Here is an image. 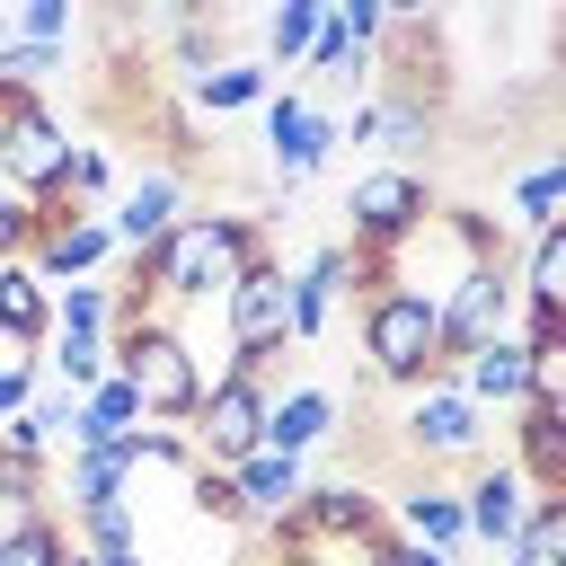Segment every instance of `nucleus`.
Here are the masks:
<instances>
[{"instance_id":"f257e3e1","label":"nucleus","mask_w":566,"mask_h":566,"mask_svg":"<svg viewBox=\"0 0 566 566\" xmlns=\"http://www.w3.org/2000/svg\"><path fill=\"white\" fill-rule=\"evenodd\" d=\"M256 256H274V239L248 212H186L150 256H133L150 310H186V301H221Z\"/></svg>"},{"instance_id":"f03ea898","label":"nucleus","mask_w":566,"mask_h":566,"mask_svg":"<svg viewBox=\"0 0 566 566\" xmlns=\"http://www.w3.org/2000/svg\"><path fill=\"white\" fill-rule=\"evenodd\" d=\"M106 363H115V380L142 398V416H150V424H177V433H186L195 398L212 389L195 336H177L168 318H133V327H115V336H106Z\"/></svg>"},{"instance_id":"7ed1b4c3","label":"nucleus","mask_w":566,"mask_h":566,"mask_svg":"<svg viewBox=\"0 0 566 566\" xmlns=\"http://www.w3.org/2000/svg\"><path fill=\"white\" fill-rule=\"evenodd\" d=\"M354 336H363L371 380H389V389H424V380H442V336H433V310H424V301H407V292H371L363 318H354Z\"/></svg>"},{"instance_id":"20e7f679","label":"nucleus","mask_w":566,"mask_h":566,"mask_svg":"<svg viewBox=\"0 0 566 566\" xmlns=\"http://www.w3.org/2000/svg\"><path fill=\"white\" fill-rule=\"evenodd\" d=\"M62 168H71V133L44 97H0V195L18 203H62Z\"/></svg>"},{"instance_id":"39448f33","label":"nucleus","mask_w":566,"mask_h":566,"mask_svg":"<svg viewBox=\"0 0 566 566\" xmlns=\"http://www.w3.org/2000/svg\"><path fill=\"white\" fill-rule=\"evenodd\" d=\"M221 336H230V363L221 371H256L274 354H292V301H283V256H256L230 292H221Z\"/></svg>"},{"instance_id":"423d86ee","label":"nucleus","mask_w":566,"mask_h":566,"mask_svg":"<svg viewBox=\"0 0 566 566\" xmlns=\"http://www.w3.org/2000/svg\"><path fill=\"white\" fill-rule=\"evenodd\" d=\"M265 380L256 371H221L203 398H195V416H186V442H195V460L203 469H239L248 451H265Z\"/></svg>"},{"instance_id":"0eeeda50","label":"nucleus","mask_w":566,"mask_h":566,"mask_svg":"<svg viewBox=\"0 0 566 566\" xmlns=\"http://www.w3.org/2000/svg\"><path fill=\"white\" fill-rule=\"evenodd\" d=\"M442 212V195L416 177V168H363L354 186H345V230H354V248H371V256H389L407 230H424Z\"/></svg>"},{"instance_id":"6e6552de","label":"nucleus","mask_w":566,"mask_h":566,"mask_svg":"<svg viewBox=\"0 0 566 566\" xmlns=\"http://www.w3.org/2000/svg\"><path fill=\"white\" fill-rule=\"evenodd\" d=\"M513 318H522V301H513V256L504 265H469L442 301H433V336H442V371L460 363V354H478V345H495V336H513Z\"/></svg>"},{"instance_id":"1a4fd4ad","label":"nucleus","mask_w":566,"mask_h":566,"mask_svg":"<svg viewBox=\"0 0 566 566\" xmlns=\"http://www.w3.org/2000/svg\"><path fill=\"white\" fill-rule=\"evenodd\" d=\"M407 451L424 460V469H478L486 460V416L451 389V380H424V389H407Z\"/></svg>"},{"instance_id":"9d476101","label":"nucleus","mask_w":566,"mask_h":566,"mask_svg":"<svg viewBox=\"0 0 566 566\" xmlns=\"http://www.w3.org/2000/svg\"><path fill=\"white\" fill-rule=\"evenodd\" d=\"M327 159H336V115L310 106L301 88H274V97H265V186L292 195V186L318 177Z\"/></svg>"},{"instance_id":"9b49d317","label":"nucleus","mask_w":566,"mask_h":566,"mask_svg":"<svg viewBox=\"0 0 566 566\" xmlns=\"http://www.w3.org/2000/svg\"><path fill=\"white\" fill-rule=\"evenodd\" d=\"M186 212H195V203H186V177H177V168H142V177H133V186H115V203H106L115 256H124V265H133V256H150Z\"/></svg>"},{"instance_id":"f8f14e48","label":"nucleus","mask_w":566,"mask_h":566,"mask_svg":"<svg viewBox=\"0 0 566 566\" xmlns=\"http://www.w3.org/2000/svg\"><path fill=\"white\" fill-rule=\"evenodd\" d=\"M27 265H35L44 292H53V283H88V274H106V265H115V230H106V212L44 221V230L27 239Z\"/></svg>"},{"instance_id":"ddd939ff","label":"nucleus","mask_w":566,"mask_h":566,"mask_svg":"<svg viewBox=\"0 0 566 566\" xmlns=\"http://www.w3.org/2000/svg\"><path fill=\"white\" fill-rule=\"evenodd\" d=\"M522 513H531V486H522L504 460H478V469H469V486H460V522H469V548H513Z\"/></svg>"},{"instance_id":"4468645a","label":"nucleus","mask_w":566,"mask_h":566,"mask_svg":"<svg viewBox=\"0 0 566 566\" xmlns=\"http://www.w3.org/2000/svg\"><path fill=\"white\" fill-rule=\"evenodd\" d=\"M336 424H345V407H336V389H318V380H301V389H274V398H265V451L310 460Z\"/></svg>"},{"instance_id":"2eb2a0df","label":"nucleus","mask_w":566,"mask_h":566,"mask_svg":"<svg viewBox=\"0 0 566 566\" xmlns=\"http://www.w3.org/2000/svg\"><path fill=\"white\" fill-rule=\"evenodd\" d=\"M531 495H557L566 486V407H513V460H504Z\"/></svg>"},{"instance_id":"dca6fc26","label":"nucleus","mask_w":566,"mask_h":566,"mask_svg":"<svg viewBox=\"0 0 566 566\" xmlns=\"http://www.w3.org/2000/svg\"><path fill=\"white\" fill-rule=\"evenodd\" d=\"M230 486H239V504H248V531H274V522L301 504L310 460H292V451H248V460L230 469Z\"/></svg>"},{"instance_id":"f3484780","label":"nucleus","mask_w":566,"mask_h":566,"mask_svg":"<svg viewBox=\"0 0 566 566\" xmlns=\"http://www.w3.org/2000/svg\"><path fill=\"white\" fill-rule=\"evenodd\" d=\"M389 531H398V539H416V548H433V557H460V548H469V522H460V486H442V478L407 486Z\"/></svg>"},{"instance_id":"a211bd4d","label":"nucleus","mask_w":566,"mask_h":566,"mask_svg":"<svg viewBox=\"0 0 566 566\" xmlns=\"http://www.w3.org/2000/svg\"><path fill=\"white\" fill-rule=\"evenodd\" d=\"M265 97H274V71H265L256 53H221L212 71L186 80V106H195V115H248V106H265Z\"/></svg>"},{"instance_id":"6ab92c4d","label":"nucleus","mask_w":566,"mask_h":566,"mask_svg":"<svg viewBox=\"0 0 566 566\" xmlns=\"http://www.w3.org/2000/svg\"><path fill=\"white\" fill-rule=\"evenodd\" d=\"M53 336V292L35 283V265H0V354H35Z\"/></svg>"},{"instance_id":"aec40b11","label":"nucleus","mask_w":566,"mask_h":566,"mask_svg":"<svg viewBox=\"0 0 566 566\" xmlns=\"http://www.w3.org/2000/svg\"><path fill=\"white\" fill-rule=\"evenodd\" d=\"M318 18H327V0H274V9L256 18V62H265V71H301Z\"/></svg>"},{"instance_id":"412c9836","label":"nucleus","mask_w":566,"mask_h":566,"mask_svg":"<svg viewBox=\"0 0 566 566\" xmlns=\"http://www.w3.org/2000/svg\"><path fill=\"white\" fill-rule=\"evenodd\" d=\"M124 478H133L124 451H62V478L53 486H62L71 513H97V504H124Z\"/></svg>"},{"instance_id":"4be33fe9","label":"nucleus","mask_w":566,"mask_h":566,"mask_svg":"<svg viewBox=\"0 0 566 566\" xmlns=\"http://www.w3.org/2000/svg\"><path fill=\"white\" fill-rule=\"evenodd\" d=\"M35 371H53V389H71V398H88L115 363H106V336H44V354H35Z\"/></svg>"},{"instance_id":"5701e85b","label":"nucleus","mask_w":566,"mask_h":566,"mask_svg":"<svg viewBox=\"0 0 566 566\" xmlns=\"http://www.w3.org/2000/svg\"><path fill=\"white\" fill-rule=\"evenodd\" d=\"M557 203H566V150H548V159H531V168L513 177V212H522V239H531V230H548V221H566Z\"/></svg>"},{"instance_id":"b1692460","label":"nucleus","mask_w":566,"mask_h":566,"mask_svg":"<svg viewBox=\"0 0 566 566\" xmlns=\"http://www.w3.org/2000/svg\"><path fill=\"white\" fill-rule=\"evenodd\" d=\"M557 557H566V495H531V513H522L504 566H557Z\"/></svg>"},{"instance_id":"393cba45","label":"nucleus","mask_w":566,"mask_h":566,"mask_svg":"<svg viewBox=\"0 0 566 566\" xmlns=\"http://www.w3.org/2000/svg\"><path fill=\"white\" fill-rule=\"evenodd\" d=\"M71 557V531L53 513H9L0 522V566H62Z\"/></svg>"},{"instance_id":"a878e982","label":"nucleus","mask_w":566,"mask_h":566,"mask_svg":"<svg viewBox=\"0 0 566 566\" xmlns=\"http://www.w3.org/2000/svg\"><path fill=\"white\" fill-rule=\"evenodd\" d=\"M53 327L62 336H115V283H53Z\"/></svg>"},{"instance_id":"bb28decb","label":"nucleus","mask_w":566,"mask_h":566,"mask_svg":"<svg viewBox=\"0 0 566 566\" xmlns=\"http://www.w3.org/2000/svg\"><path fill=\"white\" fill-rule=\"evenodd\" d=\"M80 522V557L115 566V557H142V513L133 504H97V513H71Z\"/></svg>"},{"instance_id":"cd10ccee","label":"nucleus","mask_w":566,"mask_h":566,"mask_svg":"<svg viewBox=\"0 0 566 566\" xmlns=\"http://www.w3.org/2000/svg\"><path fill=\"white\" fill-rule=\"evenodd\" d=\"M71 416H80V398L53 389V380H35V398L18 407V424L35 433V451H71Z\"/></svg>"},{"instance_id":"c85d7f7f","label":"nucleus","mask_w":566,"mask_h":566,"mask_svg":"<svg viewBox=\"0 0 566 566\" xmlns=\"http://www.w3.org/2000/svg\"><path fill=\"white\" fill-rule=\"evenodd\" d=\"M186 504L203 513V522H230V531H248V504H239V486H230V469H186Z\"/></svg>"},{"instance_id":"c756f323","label":"nucleus","mask_w":566,"mask_h":566,"mask_svg":"<svg viewBox=\"0 0 566 566\" xmlns=\"http://www.w3.org/2000/svg\"><path fill=\"white\" fill-rule=\"evenodd\" d=\"M9 35L62 53V44H71V0H18V9H9Z\"/></svg>"},{"instance_id":"7c9ffc66","label":"nucleus","mask_w":566,"mask_h":566,"mask_svg":"<svg viewBox=\"0 0 566 566\" xmlns=\"http://www.w3.org/2000/svg\"><path fill=\"white\" fill-rule=\"evenodd\" d=\"M522 354H531V389L522 398L531 407H566V336H531Z\"/></svg>"},{"instance_id":"2f4dec72","label":"nucleus","mask_w":566,"mask_h":566,"mask_svg":"<svg viewBox=\"0 0 566 566\" xmlns=\"http://www.w3.org/2000/svg\"><path fill=\"white\" fill-rule=\"evenodd\" d=\"M27 239H35V203L0 195V265H18V256H27Z\"/></svg>"},{"instance_id":"473e14b6","label":"nucleus","mask_w":566,"mask_h":566,"mask_svg":"<svg viewBox=\"0 0 566 566\" xmlns=\"http://www.w3.org/2000/svg\"><path fill=\"white\" fill-rule=\"evenodd\" d=\"M35 380H44V371H35V354H18V363H0V424H9V416H18L27 398H35Z\"/></svg>"},{"instance_id":"72a5a7b5","label":"nucleus","mask_w":566,"mask_h":566,"mask_svg":"<svg viewBox=\"0 0 566 566\" xmlns=\"http://www.w3.org/2000/svg\"><path fill=\"white\" fill-rule=\"evenodd\" d=\"M274 566H371V557H363V539H354V548H318V539H292V548H274Z\"/></svg>"},{"instance_id":"f704fd0d","label":"nucleus","mask_w":566,"mask_h":566,"mask_svg":"<svg viewBox=\"0 0 566 566\" xmlns=\"http://www.w3.org/2000/svg\"><path fill=\"white\" fill-rule=\"evenodd\" d=\"M62 566H97V557H80V548H71V557H62Z\"/></svg>"},{"instance_id":"c9c22d12","label":"nucleus","mask_w":566,"mask_h":566,"mask_svg":"<svg viewBox=\"0 0 566 566\" xmlns=\"http://www.w3.org/2000/svg\"><path fill=\"white\" fill-rule=\"evenodd\" d=\"M115 566H142V557H115Z\"/></svg>"}]
</instances>
